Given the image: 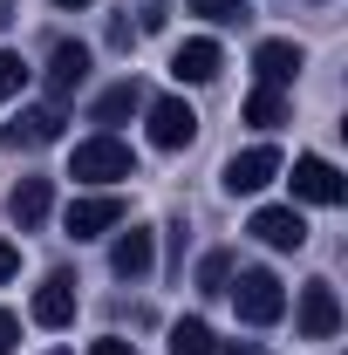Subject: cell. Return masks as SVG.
<instances>
[{"label": "cell", "instance_id": "7", "mask_svg": "<svg viewBox=\"0 0 348 355\" xmlns=\"http://www.w3.org/2000/svg\"><path fill=\"white\" fill-rule=\"evenodd\" d=\"M294 198H307V205H342L348 184H342V171L328 157H294Z\"/></svg>", "mask_w": 348, "mask_h": 355}, {"label": "cell", "instance_id": "22", "mask_svg": "<svg viewBox=\"0 0 348 355\" xmlns=\"http://www.w3.org/2000/svg\"><path fill=\"white\" fill-rule=\"evenodd\" d=\"M89 355H137L123 335H103V342H89Z\"/></svg>", "mask_w": 348, "mask_h": 355}, {"label": "cell", "instance_id": "15", "mask_svg": "<svg viewBox=\"0 0 348 355\" xmlns=\"http://www.w3.org/2000/svg\"><path fill=\"white\" fill-rule=\"evenodd\" d=\"M137 110H143V83L123 76L116 89H103V96H96V110H89V116H96V123H123V116H137Z\"/></svg>", "mask_w": 348, "mask_h": 355}, {"label": "cell", "instance_id": "9", "mask_svg": "<svg viewBox=\"0 0 348 355\" xmlns=\"http://www.w3.org/2000/svg\"><path fill=\"white\" fill-rule=\"evenodd\" d=\"M157 260V239H150V225H130V232H116V246H110V273L116 280H143Z\"/></svg>", "mask_w": 348, "mask_h": 355}, {"label": "cell", "instance_id": "17", "mask_svg": "<svg viewBox=\"0 0 348 355\" xmlns=\"http://www.w3.org/2000/svg\"><path fill=\"white\" fill-rule=\"evenodd\" d=\"M246 123H260V130L287 123V96H280V89H253V96H246Z\"/></svg>", "mask_w": 348, "mask_h": 355}, {"label": "cell", "instance_id": "5", "mask_svg": "<svg viewBox=\"0 0 348 355\" xmlns=\"http://www.w3.org/2000/svg\"><path fill=\"white\" fill-rule=\"evenodd\" d=\"M191 137H198V110H191L184 96H157V103H150V144H157V150H184Z\"/></svg>", "mask_w": 348, "mask_h": 355}, {"label": "cell", "instance_id": "11", "mask_svg": "<svg viewBox=\"0 0 348 355\" xmlns=\"http://www.w3.org/2000/svg\"><path fill=\"white\" fill-rule=\"evenodd\" d=\"M301 42H260L253 48V76H260V89H287L294 76H301Z\"/></svg>", "mask_w": 348, "mask_h": 355}, {"label": "cell", "instance_id": "8", "mask_svg": "<svg viewBox=\"0 0 348 355\" xmlns=\"http://www.w3.org/2000/svg\"><path fill=\"white\" fill-rule=\"evenodd\" d=\"M335 328H342L335 287H328V280H307V287H301V335H307V342H328Z\"/></svg>", "mask_w": 348, "mask_h": 355}, {"label": "cell", "instance_id": "10", "mask_svg": "<svg viewBox=\"0 0 348 355\" xmlns=\"http://www.w3.org/2000/svg\"><path fill=\"white\" fill-rule=\"evenodd\" d=\"M35 321H42V328H69V321H76V273H48L42 287H35Z\"/></svg>", "mask_w": 348, "mask_h": 355}, {"label": "cell", "instance_id": "6", "mask_svg": "<svg viewBox=\"0 0 348 355\" xmlns=\"http://www.w3.org/2000/svg\"><path fill=\"white\" fill-rule=\"evenodd\" d=\"M246 232H253L260 246H273V253H301V246H307V219L294 212V205H260Z\"/></svg>", "mask_w": 348, "mask_h": 355}, {"label": "cell", "instance_id": "19", "mask_svg": "<svg viewBox=\"0 0 348 355\" xmlns=\"http://www.w3.org/2000/svg\"><path fill=\"white\" fill-rule=\"evenodd\" d=\"M225 280H232V253H205V266H198V287H205V294H225Z\"/></svg>", "mask_w": 348, "mask_h": 355}, {"label": "cell", "instance_id": "12", "mask_svg": "<svg viewBox=\"0 0 348 355\" xmlns=\"http://www.w3.org/2000/svg\"><path fill=\"white\" fill-rule=\"evenodd\" d=\"M89 76V48L82 42H55V55H48V96L62 103V96H76Z\"/></svg>", "mask_w": 348, "mask_h": 355}, {"label": "cell", "instance_id": "25", "mask_svg": "<svg viewBox=\"0 0 348 355\" xmlns=\"http://www.w3.org/2000/svg\"><path fill=\"white\" fill-rule=\"evenodd\" d=\"M55 7H89V0H55Z\"/></svg>", "mask_w": 348, "mask_h": 355}, {"label": "cell", "instance_id": "2", "mask_svg": "<svg viewBox=\"0 0 348 355\" xmlns=\"http://www.w3.org/2000/svg\"><path fill=\"white\" fill-rule=\"evenodd\" d=\"M225 294H232L239 321H253V328H273V321L287 314V287H280L266 266H246L239 280H225Z\"/></svg>", "mask_w": 348, "mask_h": 355}, {"label": "cell", "instance_id": "14", "mask_svg": "<svg viewBox=\"0 0 348 355\" xmlns=\"http://www.w3.org/2000/svg\"><path fill=\"white\" fill-rule=\"evenodd\" d=\"M218 62H225V55H218V42H205V35H198V42H184V48L171 55V76H177V83H212Z\"/></svg>", "mask_w": 348, "mask_h": 355}, {"label": "cell", "instance_id": "13", "mask_svg": "<svg viewBox=\"0 0 348 355\" xmlns=\"http://www.w3.org/2000/svg\"><path fill=\"white\" fill-rule=\"evenodd\" d=\"M48 205H55V191H48V178H21L14 191H7V219L21 225V232H35L48 219Z\"/></svg>", "mask_w": 348, "mask_h": 355}, {"label": "cell", "instance_id": "4", "mask_svg": "<svg viewBox=\"0 0 348 355\" xmlns=\"http://www.w3.org/2000/svg\"><path fill=\"white\" fill-rule=\"evenodd\" d=\"M62 225H69L76 239H103L110 225H123V198H116V191H82V198H69Z\"/></svg>", "mask_w": 348, "mask_h": 355}, {"label": "cell", "instance_id": "26", "mask_svg": "<svg viewBox=\"0 0 348 355\" xmlns=\"http://www.w3.org/2000/svg\"><path fill=\"white\" fill-rule=\"evenodd\" d=\"M55 355H62V349H55Z\"/></svg>", "mask_w": 348, "mask_h": 355}, {"label": "cell", "instance_id": "20", "mask_svg": "<svg viewBox=\"0 0 348 355\" xmlns=\"http://www.w3.org/2000/svg\"><path fill=\"white\" fill-rule=\"evenodd\" d=\"M21 83H28V62L0 48V103H14V96H21Z\"/></svg>", "mask_w": 348, "mask_h": 355}, {"label": "cell", "instance_id": "3", "mask_svg": "<svg viewBox=\"0 0 348 355\" xmlns=\"http://www.w3.org/2000/svg\"><path fill=\"white\" fill-rule=\"evenodd\" d=\"M273 178H280V150H273V144H253V150L225 157V191H232V198H253Z\"/></svg>", "mask_w": 348, "mask_h": 355}, {"label": "cell", "instance_id": "23", "mask_svg": "<svg viewBox=\"0 0 348 355\" xmlns=\"http://www.w3.org/2000/svg\"><path fill=\"white\" fill-rule=\"evenodd\" d=\"M14 335H21V321H14V314H7V308H0V355H7V349H14Z\"/></svg>", "mask_w": 348, "mask_h": 355}, {"label": "cell", "instance_id": "1", "mask_svg": "<svg viewBox=\"0 0 348 355\" xmlns=\"http://www.w3.org/2000/svg\"><path fill=\"white\" fill-rule=\"evenodd\" d=\"M69 178L76 184H116V178H137V157L123 137H89V144H76V157H69Z\"/></svg>", "mask_w": 348, "mask_h": 355}, {"label": "cell", "instance_id": "18", "mask_svg": "<svg viewBox=\"0 0 348 355\" xmlns=\"http://www.w3.org/2000/svg\"><path fill=\"white\" fill-rule=\"evenodd\" d=\"M21 137H28V144H55V137H62V103L28 110V116H21Z\"/></svg>", "mask_w": 348, "mask_h": 355}, {"label": "cell", "instance_id": "24", "mask_svg": "<svg viewBox=\"0 0 348 355\" xmlns=\"http://www.w3.org/2000/svg\"><path fill=\"white\" fill-rule=\"evenodd\" d=\"M14 273H21V253H14V246L0 239V280H14Z\"/></svg>", "mask_w": 348, "mask_h": 355}, {"label": "cell", "instance_id": "16", "mask_svg": "<svg viewBox=\"0 0 348 355\" xmlns=\"http://www.w3.org/2000/svg\"><path fill=\"white\" fill-rule=\"evenodd\" d=\"M171 355H218V335L205 321H177L171 328Z\"/></svg>", "mask_w": 348, "mask_h": 355}, {"label": "cell", "instance_id": "21", "mask_svg": "<svg viewBox=\"0 0 348 355\" xmlns=\"http://www.w3.org/2000/svg\"><path fill=\"white\" fill-rule=\"evenodd\" d=\"M191 14H205V21H246V0H191Z\"/></svg>", "mask_w": 348, "mask_h": 355}]
</instances>
